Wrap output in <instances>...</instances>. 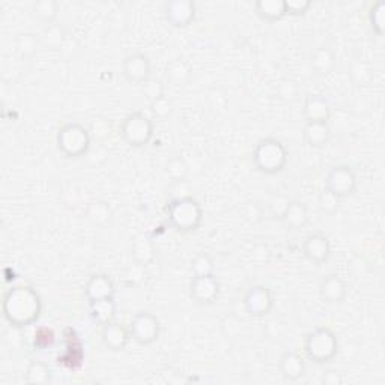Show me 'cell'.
I'll list each match as a JSON object with an SVG mask.
<instances>
[{"label": "cell", "mask_w": 385, "mask_h": 385, "mask_svg": "<svg viewBox=\"0 0 385 385\" xmlns=\"http://www.w3.org/2000/svg\"><path fill=\"white\" fill-rule=\"evenodd\" d=\"M56 145L66 158H80L90 149V133L79 122H69L58 131Z\"/></svg>", "instance_id": "5"}, {"label": "cell", "mask_w": 385, "mask_h": 385, "mask_svg": "<svg viewBox=\"0 0 385 385\" xmlns=\"http://www.w3.org/2000/svg\"><path fill=\"white\" fill-rule=\"evenodd\" d=\"M34 348L36 351H45L50 349L56 343V333L55 330L50 327H40L36 328L34 334Z\"/></svg>", "instance_id": "32"}, {"label": "cell", "mask_w": 385, "mask_h": 385, "mask_svg": "<svg viewBox=\"0 0 385 385\" xmlns=\"http://www.w3.org/2000/svg\"><path fill=\"white\" fill-rule=\"evenodd\" d=\"M167 217L171 225L182 234L195 232L202 225V206L192 196L171 199L167 203Z\"/></svg>", "instance_id": "2"}, {"label": "cell", "mask_w": 385, "mask_h": 385, "mask_svg": "<svg viewBox=\"0 0 385 385\" xmlns=\"http://www.w3.org/2000/svg\"><path fill=\"white\" fill-rule=\"evenodd\" d=\"M338 199H345L352 196L357 190V175L349 166H334L330 169L325 178V187Z\"/></svg>", "instance_id": "8"}, {"label": "cell", "mask_w": 385, "mask_h": 385, "mask_svg": "<svg viewBox=\"0 0 385 385\" xmlns=\"http://www.w3.org/2000/svg\"><path fill=\"white\" fill-rule=\"evenodd\" d=\"M304 140L313 149H321L327 146L331 137V128L328 122H306Z\"/></svg>", "instance_id": "20"}, {"label": "cell", "mask_w": 385, "mask_h": 385, "mask_svg": "<svg viewBox=\"0 0 385 385\" xmlns=\"http://www.w3.org/2000/svg\"><path fill=\"white\" fill-rule=\"evenodd\" d=\"M133 256L138 264L146 265L156 258V247L149 240H137L133 245Z\"/></svg>", "instance_id": "33"}, {"label": "cell", "mask_w": 385, "mask_h": 385, "mask_svg": "<svg viewBox=\"0 0 385 385\" xmlns=\"http://www.w3.org/2000/svg\"><path fill=\"white\" fill-rule=\"evenodd\" d=\"M114 283L107 274H92L84 286V295L88 301H97V299L114 298Z\"/></svg>", "instance_id": "16"}, {"label": "cell", "mask_w": 385, "mask_h": 385, "mask_svg": "<svg viewBox=\"0 0 385 385\" xmlns=\"http://www.w3.org/2000/svg\"><path fill=\"white\" fill-rule=\"evenodd\" d=\"M86 217L95 225H107L112 219V210L109 203L103 202V200H97V202L89 203Z\"/></svg>", "instance_id": "29"}, {"label": "cell", "mask_w": 385, "mask_h": 385, "mask_svg": "<svg viewBox=\"0 0 385 385\" xmlns=\"http://www.w3.org/2000/svg\"><path fill=\"white\" fill-rule=\"evenodd\" d=\"M348 283L337 274L323 277L319 284V297L327 304L343 303L346 295H348Z\"/></svg>", "instance_id": "14"}, {"label": "cell", "mask_w": 385, "mask_h": 385, "mask_svg": "<svg viewBox=\"0 0 385 385\" xmlns=\"http://www.w3.org/2000/svg\"><path fill=\"white\" fill-rule=\"evenodd\" d=\"M101 338H103L104 345L110 351L119 352L127 348V345L131 338V333H129V328L124 327L119 322L112 321L109 323H105V325H103Z\"/></svg>", "instance_id": "17"}, {"label": "cell", "mask_w": 385, "mask_h": 385, "mask_svg": "<svg viewBox=\"0 0 385 385\" xmlns=\"http://www.w3.org/2000/svg\"><path fill=\"white\" fill-rule=\"evenodd\" d=\"M149 104H151V113H152L153 118L166 119V118H169L172 114L173 103H172V99L169 98L167 95L160 97L158 99H156V101H152Z\"/></svg>", "instance_id": "37"}, {"label": "cell", "mask_w": 385, "mask_h": 385, "mask_svg": "<svg viewBox=\"0 0 385 385\" xmlns=\"http://www.w3.org/2000/svg\"><path fill=\"white\" fill-rule=\"evenodd\" d=\"M304 256L316 265H322L331 256V243L323 234H312L303 243Z\"/></svg>", "instance_id": "15"}, {"label": "cell", "mask_w": 385, "mask_h": 385, "mask_svg": "<svg viewBox=\"0 0 385 385\" xmlns=\"http://www.w3.org/2000/svg\"><path fill=\"white\" fill-rule=\"evenodd\" d=\"M65 38H66L65 30L59 25H56V23L45 25L40 35L41 44L44 45V47H47L50 50H59L60 47H62L65 42Z\"/></svg>", "instance_id": "25"}, {"label": "cell", "mask_w": 385, "mask_h": 385, "mask_svg": "<svg viewBox=\"0 0 385 385\" xmlns=\"http://www.w3.org/2000/svg\"><path fill=\"white\" fill-rule=\"evenodd\" d=\"M279 369L286 381H298L306 375V361L297 352H284L279 360Z\"/></svg>", "instance_id": "18"}, {"label": "cell", "mask_w": 385, "mask_h": 385, "mask_svg": "<svg viewBox=\"0 0 385 385\" xmlns=\"http://www.w3.org/2000/svg\"><path fill=\"white\" fill-rule=\"evenodd\" d=\"M253 163L260 173H280L288 164L286 146L274 137L260 138L253 149Z\"/></svg>", "instance_id": "3"}, {"label": "cell", "mask_w": 385, "mask_h": 385, "mask_svg": "<svg viewBox=\"0 0 385 385\" xmlns=\"http://www.w3.org/2000/svg\"><path fill=\"white\" fill-rule=\"evenodd\" d=\"M304 352L307 358L316 364H325L333 360L338 352V340L333 330L318 327L306 336Z\"/></svg>", "instance_id": "4"}, {"label": "cell", "mask_w": 385, "mask_h": 385, "mask_svg": "<svg viewBox=\"0 0 385 385\" xmlns=\"http://www.w3.org/2000/svg\"><path fill=\"white\" fill-rule=\"evenodd\" d=\"M244 309L249 314L255 318H264L271 313L274 307V297L269 288L264 284H256L250 288L243 298Z\"/></svg>", "instance_id": "9"}, {"label": "cell", "mask_w": 385, "mask_h": 385, "mask_svg": "<svg viewBox=\"0 0 385 385\" xmlns=\"http://www.w3.org/2000/svg\"><path fill=\"white\" fill-rule=\"evenodd\" d=\"M319 206L323 212L327 214H333L338 210V199L336 195H333L330 190L323 188L319 195Z\"/></svg>", "instance_id": "38"}, {"label": "cell", "mask_w": 385, "mask_h": 385, "mask_svg": "<svg viewBox=\"0 0 385 385\" xmlns=\"http://www.w3.org/2000/svg\"><path fill=\"white\" fill-rule=\"evenodd\" d=\"M164 17L175 27H187L196 18V3L192 0L166 2Z\"/></svg>", "instance_id": "13"}, {"label": "cell", "mask_w": 385, "mask_h": 385, "mask_svg": "<svg viewBox=\"0 0 385 385\" xmlns=\"http://www.w3.org/2000/svg\"><path fill=\"white\" fill-rule=\"evenodd\" d=\"M323 382L336 385L338 382H342V378H340V375L336 373V372H328L325 376H323Z\"/></svg>", "instance_id": "43"}, {"label": "cell", "mask_w": 385, "mask_h": 385, "mask_svg": "<svg viewBox=\"0 0 385 385\" xmlns=\"http://www.w3.org/2000/svg\"><path fill=\"white\" fill-rule=\"evenodd\" d=\"M65 351L58 357V363L62 364L68 371H77L83 366L84 351L80 336L74 328L65 330Z\"/></svg>", "instance_id": "11"}, {"label": "cell", "mask_w": 385, "mask_h": 385, "mask_svg": "<svg viewBox=\"0 0 385 385\" xmlns=\"http://www.w3.org/2000/svg\"><path fill=\"white\" fill-rule=\"evenodd\" d=\"M191 75V66L186 60H175L167 66V80L175 86H184Z\"/></svg>", "instance_id": "28"}, {"label": "cell", "mask_w": 385, "mask_h": 385, "mask_svg": "<svg viewBox=\"0 0 385 385\" xmlns=\"http://www.w3.org/2000/svg\"><path fill=\"white\" fill-rule=\"evenodd\" d=\"M3 316L15 328L32 325L41 318L42 299L30 286H12L3 295Z\"/></svg>", "instance_id": "1"}, {"label": "cell", "mask_w": 385, "mask_h": 385, "mask_svg": "<svg viewBox=\"0 0 385 385\" xmlns=\"http://www.w3.org/2000/svg\"><path fill=\"white\" fill-rule=\"evenodd\" d=\"M40 44H41L40 36H36L35 34H30V32L20 34L17 36V40H15V45H17V50L20 51V55L26 58L34 56Z\"/></svg>", "instance_id": "31"}, {"label": "cell", "mask_w": 385, "mask_h": 385, "mask_svg": "<svg viewBox=\"0 0 385 385\" xmlns=\"http://www.w3.org/2000/svg\"><path fill=\"white\" fill-rule=\"evenodd\" d=\"M286 3V14L290 15H304L310 10V0H284Z\"/></svg>", "instance_id": "40"}, {"label": "cell", "mask_w": 385, "mask_h": 385, "mask_svg": "<svg viewBox=\"0 0 385 385\" xmlns=\"http://www.w3.org/2000/svg\"><path fill=\"white\" fill-rule=\"evenodd\" d=\"M122 74L131 83L143 84L152 77V65L145 53H133L122 60Z\"/></svg>", "instance_id": "12"}, {"label": "cell", "mask_w": 385, "mask_h": 385, "mask_svg": "<svg viewBox=\"0 0 385 385\" xmlns=\"http://www.w3.org/2000/svg\"><path fill=\"white\" fill-rule=\"evenodd\" d=\"M121 136L133 148H143L151 142L153 136L152 121L142 112L129 113L122 121Z\"/></svg>", "instance_id": "6"}, {"label": "cell", "mask_w": 385, "mask_h": 385, "mask_svg": "<svg viewBox=\"0 0 385 385\" xmlns=\"http://www.w3.org/2000/svg\"><path fill=\"white\" fill-rule=\"evenodd\" d=\"M190 295L199 304L211 306L220 297V282L214 274L192 275L190 282Z\"/></svg>", "instance_id": "10"}, {"label": "cell", "mask_w": 385, "mask_h": 385, "mask_svg": "<svg viewBox=\"0 0 385 385\" xmlns=\"http://www.w3.org/2000/svg\"><path fill=\"white\" fill-rule=\"evenodd\" d=\"M310 66L318 75H327L336 66V56L331 49L319 47L310 55Z\"/></svg>", "instance_id": "23"}, {"label": "cell", "mask_w": 385, "mask_h": 385, "mask_svg": "<svg viewBox=\"0 0 385 385\" xmlns=\"http://www.w3.org/2000/svg\"><path fill=\"white\" fill-rule=\"evenodd\" d=\"M215 262L208 253H199L191 260L192 275H211L214 274Z\"/></svg>", "instance_id": "34"}, {"label": "cell", "mask_w": 385, "mask_h": 385, "mask_svg": "<svg viewBox=\"0 0 385 385\" xmlns=\"http://www.w3.org/2000/svg\"><path fill=\"white\" fill-rule=\"evenodd\" d=\"M303 113L306 122H328L331 109L328 101L322 95H307Z\"/></svg>", "instance_id": "19"}, {"label": "cell", "mask_w": 385, "mask_h": 385, "mask_svg": "<svg viewBox=\"0 0 385 385\" xmlns=\"http://www.w3.org/2000/svg\"><path fill=\"white\" fill-rule=\"evenodd\" d=\"M255 10L260 18L266 21H277L286 14V3L284 0H258Z\"/></svg>", "instance_id": "24"}, {"label": "cell", "mask_w": 385, "mask_h": 385, "mask_svg": "<svg viewBox=\"0 0 385 385\" xmlns=\"http://www.w3.org/2000/svg\"><path fill=\"white\" fill-rule=\"evenodd\" d=\"M277 95L282 99H294L297 95V84L292 80H283L277 86Z\"/></svg>", "instance_id": "42"}, {"label": "cell", "mask_w": 385, "mask_h": 385, "mask_svg": "<svg viewBox=\"0 0 385 385\" xmlns=\"http://www.w3.org/2000/svg\"><path fill=\"white\" fill-rule=\"evenodd\" d=\"M142 92L149 103L156 101V99H158L160 97L166 95L164 84L160 79H157V77H149V79L142 84Z\"/></svg>", "instance_id": "36"}, {"label": "cell", "mask_w": 385, "mask_h": 385, "mask_svg": "<svg viewBox=\"0 0 385 385\" xmlns=\"http://www.w3.org/2000/svg\"><path fill=\"white\" fill-rule=\"evenodd\" d=\"M160 319L151 312L137 313L129 323L131 338L142 346H149L160 337Z\"/></svg>", "instance_id": "7"}, {"label": "cell", "mask_w": 385, "mask_h": 385, "mask_svg": "<svg viewBox=\"0 0 385 385\" xmlns=\"http://www.w3.org/2000/svg\"><path fill=\"white\" fill-rule=\"evenodd\" d=\"M351 75L358 84H366L372 80V69L364 62H357L351 68Z\"/></svg>", "instance_id": "39"}, {"label": "cell", "mask_w": 385, "mask_h": 385, "mask_svg": "<svg viewBox=\"0 0 385 385\" xmlns=\"http://www.w3.org/2000/svg\"><path fill=\"white\" fill-rule=\"evenodd\" d=\"M25 381L27 384H49L51 381V371L49 364H45L44 361L34 360L30 361L27 366V371L25 375Z\"/></svg>", "instance_id": "26"}, {"label": "cell", "mask_w": 385, "mask_h": 385, "mask_svg": "<svg viewBox=\"0 0 385 385\" xmlns=\"http://www.w3.org/2000/svg\"><path fill=\"white\" fill-rule=\"evenodd\" d=\"M289 202H290V199H288L286 196H282V195L273 196L271 200H269V211L273 212L274 217L282 219V215H283L284 210H286Z\"/></svg>", "instance_id": "41"}, {"label": "cell", "mask_w": 385, "mask_h": 385, "mask_svg": "<svg viewBox=\"0 0 385 385\" xmlns=\"http://www.w3.org/2000/svg\"><path fill=\"white\" fill-rule=\"evenodd\" d=\"M280 220L290 229H303L309 223V210L299 200H290Z\"/></svg>", "instance_id": "21"}, {"label": "cell", "mask_w": 385, "mask_h": 385, "mask_svg": "<svg viewBox=\"0 0 385 385\" xmlns=\"http://www.w3.org/2000/svg\"><path fill=\"white\" fill-rule=\"evenodd\" d=\"M166 173L173 182H184L188 176V164L181 156L169 158L166 164Z\"/></svg>", "instance_id": "30"}, {"label": "cell", "mask_w": 385, "mask_h": 385, "mask_svg": "<svg viewBox=\"0 0 385 385\" xmlns=\"http://www.w3.org/2000/svg\"><path fill=\"white\" fill-rule=\"evenodd\" d=\"M89 312L90 316L99 325H105L116 316V303L114 298L97 299V301H89Z\"/></svg>", "instance_id": "22"}, {"label": "cell", "mask_w": 385, "mask_h": 385, "mask_svg": "<svg viewBox=\"0 0 385 385\" xmlns=\"http://www.w3.org/2000/svg\"><path fill=\"white\" fill-rule=\"evenodd\" d=\"M384 12H385V2L384 0H378L371 6V11H369V21H371V26L373 29V32L382 36L384 35Z\"/></svg>", "instance_id": "35"}, {"label": "cell", "mask_w": 385, "mask_h": 385, "mask_svg": "<svg viewBox=\"0 0 385 385\" xmlns=\"http://www.w3.org/2000/svg\"><path fill=\"white\" fill-rule=\"evenodd\" d=\"M32 12L38 20H41L45 25L55 23L59 12V3L56 0H36L32 5Z\"/></svg>", "instance_id": "27"}]
</instances>
